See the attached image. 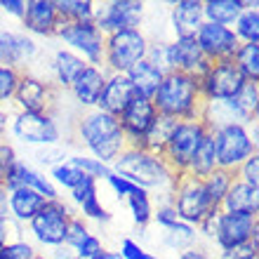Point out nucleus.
<instances>
[{"label":"nucleus","mask_w":259,"mask_h":259,"mask_svg":"<svg viewBox=\"0 0 259 259\" xmlns=\"http://www.w3.org/2000/svg\"><path fill=\"white\" fill-rule=\"evenodd\" d=\"M73 139L82 149L104 165H111L125 149L123 127L116 116H109L99 109H82L73 120Z\"/></svg>","instance_id":"f257e3e1"},{"label":"nucleus","mask_w":259,"mask_h":259,"mask_svg":"<svg viewBox=\"0 0 259 259\" xmlns=\"http://www.w3.org/2000/svg\"><path fill=\"white\" fill-rule=\"evenodd\" d=\"M111 170L132 182L135 186L144 189V191H160L163 193V203H170L172 198V184H175V172L167 167L160 156L151 153L144 149H127L111 163ZM160 205V203H158Z\"/></svg>","instance_id":"f03ea898"},{"label":"nucleus","mask_w":259,"mask_h":259,"mask_svg":"<svg viewBox=\"0 0 259 259\" xmlns=\"http://www.w3.org/2000/svg\"><path fill=\"white\" fill-rule=\"evenodd\" d=\"M151 102L160 116L175 118V120H200V111H203L200 82L196 75L170 71L163 75Z\"/></svg>","instance_id":"7ed1b4c3"},{"label":"nucleus","mask_w":259,"mask_h":259,"mask_svg":"<svg viewBox=\"0 0 259 259\" xmlns=\"http://www.w3.org/2000/svg\"><path fill=\"white\" fill-rule=\"evenodd\" d=\"M149 38L144 28H125L106 35L104 45V68L109 73H127L130 68L146 59Z\"/></svg>","instance_id":"20e7f679"},{"label":"nucleus","mask_w":259,"mask_h":259,"mask_svg":"<svg viewBox=\"0 0 259 259\" xmlns=\"http://www.w3.org/2000/svg\"><path fill=\"white\" fill-rule=\"evenodd\" d=\"M170 205L177 212L179 222L196 226V229L212 210H219V207H212L210 198L205 193L203 179H196L191 175H177L175 177Z\"/></svg>","instance_id":"39448f33"},{"label":"nucleus","mask_w":259,"mask_h":259,"mask_svg":"<svg viewBox=\"0 0 259 259\" xmlns=\"http://www.w3.org/2000/svg\"><path fill=\"white\" fill-rule=\"evenodd\" d=\"M207 135H210V130L205 127L203 120H179L170 142L165 144L160 158L167 163V167L175 175H186L189 160L193 158L196 149L203 144V139Z\"/></svg>","instance_id":"423d86ee"},{"label":"nucleus","mask_w":259,"mask_h":259,"mask_svg":"<svg viewBox=\"0 0 259 259\" xmlns=\"http://www.w3.org/2000/svg\"><path fill=\"white\" fill-rule=\"evenodd\" d=\"M71 217H73L71 205L64 203L62 198L45 200L40 212L28 222V233L33 236V240L38 245L50 247V250H52V247H59V245H64Z\"/></svg>","instance_id":"0eeeda50"},{"label":"nucleus","mask_w":259,"mask_h":259,"mask_svg":"<svg viewBox=\"0 0 259 259\" xmlns=\"http://www.w3.org/2000/svg\"><path fill=\"white\" fill-rule=\"evenodd\" d=\"M214 137V151H217V165L222 170L236 172L250 156L259 153V144L250 137L247 125H226L212 132Z\"/></svg>","instance_id":"6e6552de"},{"label":"nucleus","mask_w":259,"mask_h":259,"mask_svg":"<svg viewBox=\"0 0 259 259\" xmlns=\"http://www.w3.org/2000/svg\"><path fill=\"white\" fill-rule=\"evenodd\" d=\"M55 38L66 45V50L75 52L90 66H104V45L106 35L95 26V21H80V24H59Z\"/></svg>","instance_id":"1a4fd4ad"},{"label":"nucleus","mask_w":259,"mask_h":259,"mask_svg":"<svg viewBox=\"0 0 259 259\" xmlns=\"http://www.w3.org/2000/svg\"><path fill=\"white\" fill-rule=\"evenodd\" d=\"M14 139L31 146H59L62 142V127L52 113H24L17 111L10 120Z\"/></svg>","instance_id":"9d476101"},{"label":"nucleus","mask_w":259,"mask_h":259,"mask_svg":"<svg viewBox=\"0 0 259 259\" xmlns=\"http://www.w3.org/2000/svg\"><path fill=\"white\" fill-rule=\"evenodd\" d=\"M57 95L59 90L52 85V80L31 73V71H21L12 104L17 106V111H24V113H52L55 116Z\"/></svg>","instance_id":"9b49d317"},{"label":"nucleus","mask_w":259,"mask_h":259,"mask_svg":"<svg viewBox=\"0 0 259 259\" xmlns=\"http://www.w3.org/2000/svg\"><path fill=\"white\" fill-rule=\"evenodd\" d=\"M146 17V3L142 0H111L95 5V26L104 35L125 31V28H142Z\"/></svg>","instance_id":"f8f14e48"},{"label":"nucleus","mask_w":259,"mask_h":259,"mask_svg":"<svg viewBox=\"0 0 259 259\" xmlns=\"http://www.w3.org/2000/svg\"><path fill=\"white\" fill-rule=\"evenodd\" d=\"M198 82L203 102H222V99H233L247 80L231 59H224V62H212Z\"/></svg>","instance_id":"ddd939ff"},{"label":"nucleus","mask_w":259,"mask_h":259,"mask_svg":"<svg viewBox=\"0 0 259 259\" xmlns=\"http://www.w3.org/2000/svg\"><path fill=\"white\" fill-rule=\"evenodd\" d=\"M259 240V217L257 214H245V212H219L217 224V243L219 250L243 245L247 240Z\"/></svg>","instance_id":"4468645a"},{"label":"nucleus","mask_w":259,"mask_h":259,"mask_svg":"<svg viewBox=\"0 0 259 259\" xmlns=\"http://www.w3.org/2000/svg\"><path fill=\"white\" fill-rule=\"evenodd\" d=\"M212 62H207L196 42V35H177L167 40V68L182 71V73L196 75L198 80L210 68Z\"/></svg>","instance_id":"2eb2a0df"},{"label":"nucleus","mask_w":259,"mask_h":259,"mask_svg":"<svg viewBox=\"0 0 259 259\" xmlns=\"http://www.w3.org/2000/svg\"><path fill=\"white\" fill-rule=\"evenodd\" d=\"M196 42L207 62L231 59L240 45L231 26H219V24H210V21H203V26L196 31Z\"/></svg>","instance_id":"dca6fc26"},{"label":"nucleus","mask_w":259,"mask_h":259,"mask_svg":"<svg viewBox=\"0 0 259 259\" xmlns=\"http://www.w3.org/2000/svg\"><path fill=\"white\" fill-rule=\"evenodd\" d=\"M158 116V111L153 109V102L151 99H144V97H132V102L120 111L118 116V123L123 127L125 142L132 149H139L142 146V139L146 135V130L151 127L153 118Z\"/></svg>","instance_id":"f3484780"},{"label":"nucleus","mask_w":259,"mask_h":259,"mask_svg":"<svg viewBox=\"0 0 259 259\" xmlns=\"http://www.w3.org/2000/svg\"><path fill=\"white\" fill-rule=\"evenodd\" d=\"M257 116H250L236 99H222V102H203L200 120L205 127L214 132L226 125H250Z\"/></svg>","instance_id":"a211bd4d"},{"label":"nucleus","mask_w":259,"mask_h":259,"mask_svg":"<svg viewBox=\"0 0 259 259\" xmlns=\"http://www.w3.org/2000/svg\"><path fill=\"white\" fill-rule=\"evenodd\" d=\"M59 14H57L55 0H26V12L21 19L24 33L42 35V38H55L59 28Z\"/></svg>","instance_id":"6ab92c4d"},{"label":"nucleus","mask_w":259,"mask_h":259,"mask_svg":"<svg viewBox=\"0 0 259 259\" xmlns=\"http://www.w3.org/2000/svg\"><path fill=\"white\" fill-rule=\"evenodd\" d=\"M5 189L7 193L14 191V189H21V186H26V189H33L35 193H40L45 200H55L59 198V191H57V186L50 182V177H45L42 172L33 170L31 165H26L24 160H17L14 167L10 170V175L5 177Z\"/></svg>","instance_id":"aec40b11"},{"label":"nucleus","mask_w":259,"mask_h":259,"mask_svg":"<svg viewBox=\"0 0 259 259\" xmlns=\"http://www.w3.org/2000/svg\"><path fill=\"white\" fill-rule=\"evenodd\" d=\"M109 71L104 66H85L73 80V85L68 88V92L73 95V99L80 104V109H95L99 102V95L104 90Z\"/></svg>","instance_id":"412c9836"},{"label":"nucleus","mask_w":259,"mask_h":259,"mask_svg":"<svg viewBox=\"0 0 259 259\" xmlns=\"http://www.w3.org/2000/svg\"><path fill=\"white\" fill-rule=\"evenodd\" d=\"M132 97H135V90H132V82L127 80V75L125 73H109L95 109L118 118L120 111L132 102Z\"/></svg>","instance_id":"4be33fe9"},{"label":"nucleus","mask_w":259,"mask_h":259,"mask_svg":"<svg viewBox=\"0 0 259 259\" xmlns=\"http://www.w3.org/2000/svg\"><path fill=\"white\" fill-rule=\"evenodd\" d=\"M203 0H177L170 7L167 26L172 31V38L196 35V31L203 26Z\"/></svg>","instance_id":"5701e85b"},{"label":"nucleus","mask_w":259,"mask_h":259,"mask_svg":"<svg viewBox=\"0 0 259 259\" xmlns=\"http://www.w3.org/2000/svg\"><path fill=\"white\" fill-rule=\"evenodd\" d=\"M42 205H45V198L40 193H35L33 189H26V186L7 193V214L17 219L21 226L28 224L40 212Z\"/></svg>","instance_id":"b1692460"},{"label":"nucleus","mask_w":259,"mask_h":259,"mask_svg":"<svg viewBox=\"0 0 259 259\" xmlns=\"http://www.w3.org/2000/svg\"><path fill=\"white\" fill-rule=\"evenodd\" d=\"M85 66H88V64L82 62L75 52H71V50H66V48L57 50L55 55H52V62H50L52 85H55L57 90H68Z\"/></svg>","instance_id":"393cba45"},{"label":"nucleus","mask_w":259,"mask_h":259,"mask_svg":"<svg viewBox=\"0 0 259 259\" xmlns=\"http://www.w3.org/2000/svg\"><path fill=\"white\" fill-rule=\"evenodd\" d=\"M222 212H245V214H259V189L243 184L238 179H233L229 186L224 200L219 205Z\"/></svg>","instance_id":"a878e982"},{"label":"nucleus","mask_w":259,"mask_h":259,"mask_svg":"<svg viewBox=\"0 0 259 259\" xmlns=\"http://www.w3.org/2000/svg\"><path fill=\"white\" fill-rule=\"evenodd\" d=\"M125 75H127V80L132 82L135 95L144 97V99H151V97L156 95L158 85H160V80H163V73H160L156 66H151L146 59H142L139 64H135Z\"/></svg>","instance_id":"bb28decb"},{"label":"nucleus","mask_w":259,"mask_h":259,"mask_svg":"<svg viewBox=\"0 0 259 259\" xmlns=\"http://www.w3.org/2000/svg\"><path fill=\"white\" fill-rule=\"evenodd\" d=\"M245 10V0H205L203 19L219 26H233L238 14Z\"/></svg>","instance_id":"cd10ccee"},{"label":"nucleus","mask_w":259,"mask_h":259,"mask_svg":"<svg viewBox=\"0 0 259 259\" xmlns=\"http://www.w3.org/2000/svg\"><path fill=\"white\" fill-rule=\"evenodd\" d=\"M177 123L179 120H175V118H167V116H160V113H158V116L153 118L151 127L146 130V135H144L139 149L151 151V153L160 156L165 149V144L170 142V137H172V132H175V127H177Z\"/></svg>","instance_id":"c85d7f7f"},{"label":"nucleus","mask_w":259,"mask_h":259,"mask_svg":"<svg viewBox=\"0 0 259 259\" xmlns=\"http://www.w3.org/2000/svg\"><path fill=\"white\" fill-rule=\"evenodd\" d=\"M217 151H214V137L212 132L203 139V144L196 149L193 158L189 160V167H186V175H191L196 179H205L210 177L212 172L217 170Z\"/></svg>","instance_id":"c756f323"},{"label":"nucleus","mask_w":259,"mask_h":259,"mask_svg":"<svg viewBox=\"0 0 259 259\" xmlns=\"http://www.w3.org/2000/svg\"><path fill=\"white\" fill-rule=\"evenodd\" d=\"M231 31L236 33L238 42H259V10L257 3H247L245 10L238 14V19L233 21Z\"/></svg>","instance_id":"7c9ffc66"},{"label":"nucleus","mask_w":259,"mask_h":259,"mask_svg":"<svg viewBox=\"0 0 259 259\" xmlns=\"http://www.w3.org/2000/svg\"><path fill=\"white\" fill-rule=\"evenodd\" d=\"M95 5L92 0H55L59 21L64 24H80V21L95 19Z\"/></svg>","instance_id":"2f4dec72"},{"label":"nucleus","mask_w":259,"mask_h":259,"mask_svg":"<svg viewBox=\"0 0 259 259\" xmlns=\"http://www.w3.org/2000/svg\"><path fill=\"white\" fill-rule=\"evenodd\" d=\"M231 62L236 64L245 80L259 82V42H240Z\"/></svg>","instance_id":"473e14b6"},{"label":"nucleus","mask_w":259,"mask_h":259,"mask_svg":"<svg viewBox=\"0 0 259 259\" xmlns=\"http://www.w3.org/2000/svg\"><path fill=\"white\" fill-rule=\"evenodd\" d=\"M125 203H127V207H130L132 222H135L139 229H146V226L153 222V200H151L149 191L137 189L135 193H130V196L125 198Z\"/></svg>","instance_id":"72a5a7b5"},{"label":"nucleus","mask_w":259,"mask_h":259,"mask_svg":"<svg viewBox=\"0 0 259 259\" xmlns=\"http://www.w3.org/2000/svg\"><path fill=\"white\" fill-rule=\"evenodd\" d=\"M233 179H236V175H233V172H229V170H222V167H217L210 177L203 179L205 193H207V198H210L212 207H219V205H222L226 191H229V186L233 184Z\"/></svg>","instance_id":"f704fd0d"},{"label":"nucleus","mask_w":259,"mask_h":259,"mask_svg":"<svg viewBox=\"0 0 259 259\" xmlns=\"http://www.w3.org/2000/svg\"><path fill=\"white\" fill-rule=\"evenodd\" d=\"M196 238H198L196 226H189V224H184V222H177L175 226H170V229L163 231V243L170 247V250H177V252L196 245Z\"/></svg>","instance_id":"c9c22d12"},{"label":"nucleus","mask_w":259,"mask_h":259,"mask_svg":"<svg viewBox=\"0 0 259 259\" xmlns=\"http://www.w3.org/2000/svg\"><path fill=\"white\" fill-rule=\"evenodd\" d=\"M0 66H12L21 71L19 33H14L10 28H0Z\"/></svg>","instance_id":"e433bc0d"},{"label":"nucleus","mask_w":259,"mask_h":259,"mask_svg":"<svg viewBox=\"0 0 259 259\" xmlns=\"http://www.w3.org/2000/svg\"><path fill=\"white\" fill-rule=\"evenodd\" d=\"M82 177H85V175H82L75 165L68 163V160H62V163H57L55 167H50V182L55 186L66 189V191L75 189V184H78Z\"/></svg>","instance_id":"4c0bfd02"},{"label":"nucleus","mask_w":259,"mask_h":259,"mask_svg":"<svg viewBox=\"0 0 259 259\" xmlns=\"http://www.w3.org/2000/svg\"><path fill=\"white\" fill-rule=\"evenodd\" d=\"M80 217L85 219V222H97V224H106V222H111V212L106 210L102 205V198H99V191L92 193L90 198H85L80 205Z\"/></svg>","instance_id":"58836bf2"},{"label":"nucleus","mask_w":259,"mask_h":259,"mask_svg":"<svg viewBox=\"0 0 259 259\" xmlns=\"http://www.w3.org/2000/svg\"><path fill=\"white\" fill-rule=\"evenodd\" d=\"M21 71L12 66H0V106H10L19 85Z\"/></svg>","instance_id":"ea45409f"},{"label":"nucleus","mask_w":259,"mask_h":259,"mask_svg":"<svg viewBox=\"0 0 259 259\" xmlns=\"http://www.w3.org/2000/svg\"><path fill=\"white\" fill-rule=\"evenodd\" d=\"M66 160L71 165H75L82 175L95 177L97 182H99V179H106L111 175V165H104V163H99V160H95V158H90V156H68Z\"/></svg>","instance_id":"a19ab883"},{"label":"nucleus","mask_w":259,"mask_h":259,"mask_svg":"<svg viewBox=\"0 0 259 259\" xmlns=\"http://www.w3.org/2000/svg\"><path fill=\"white\" fill-rule=\"evenodd\" d=\"M90 229H88V222H85V219L80 217V214H73V217H71V222H68V229H66V238H64V245L68 247V250H71V252H73L75 247L80 245L82 240L88 238L90 236Z\"/></svg>","instance_id":"79ce46f5"},{"label":"nucleus","mask_w":259,"mask_h":259,"mask_svg":"<svg viewBox=\"0 0 259 259\" xmlns=\"http://www.w3.org/2000/svg\"><path fill=\"white\" fill-rule=\"evenodd\" d=\"M146 62H149L151 66H156L163 75L170 73V68H167V40H149Z\"/></svg>","instance_id":"37998d69"},{"label":"nucleus","mask_w":259,"mask_h":259,"mask_svg":"<svg viewBox=\"0 0 259 259\" xmlns=\"http://www.w3.org/2000/svg\"><path fill=\"white\" fill-rule=\"evenodd\" d=\"M21 238H24V226L17 219L10 217V214H0V245L5 247Z\"/></svg>","instance_id":"c03bdc74"},{"label":"nucleus","mask_w":259,"mask_h":259,"mask_svg":"<svg viewBox=\"0 0 259 259\" xmlns=\"http://www.w3.org/2000/svg\"><path fill=\"white\" fill-rule=\"evenodd\" d=\"M233 99H236V102H238L240 106L250 113V116H257V109H259V82L247 80L245 85H243V90H240Z\"/></svg>","instance_id":"a18cd8bd"},{"label":"nucleus","mask_w":259,"mask_h":259,"mask_svg":"<svg viewBox=\"0 0 259 259\" xmlns=\"http://www.w3.org/2000/svg\"><path fill=\"white\" fill-rule=\"evenodd\" d=\"M233 175H236V179L243 182V184L252 186V189H259V153H254V156L247 158L245 163L240 165Z\"/></svg>","instance_id":"49530a36"},{"label":"nucleus","mask_w":259,"mask_h":259,"mask_svg":"<svg viewBox=\"0 0 259 259\" xmlns=\"http://www.w3.org/2000/svg\"><path fill=\"white\" fill-rule=\"evenodd\" d=\"M38 254L35 245L31 240L21 238L17 243H10V245L3 247V252H0V259H33Z\"/></svg>","instance_id":"de8ad7c7"},{"label":"nucleus","mask_w":259,"mask_h":259,"mask_svg":"<svg viewBox=\"0 0 259 259\" xmlns=\"http://www.w3.org/2000/svg\"><path fill=\"white\" fill-rule=\"evenodd\" d=\"M219 259H259V240L252 238L243 245L219 250Z\"/></svg>","instance_id":"09e8293b"},{"label":"nucleus","mask_w":259,"mask_h":259,"mask_svg":"<svg viewBox=\"0 0 259 259\" xmlns=\"http://www.w3.org/2000/svg\"><path fill=\"white\" fill-rule=\"evenodd\" d=\"M120 257L123 259H158L153 252H149L146 247L135 238H123L120 240Z\"/></svg>","instance_id":"8fccbe9b"},{"label":"nucleus","mask_w":259,"mask_h":259,"mask_svg":"<svg viewBox=\"0 0 259 259\" xmlns=\"http://www.w3.org/2000/svg\"><path fill=\"white\" fill-rule=\"evenodd\" d=\"M17 160H19V156H17L14 144L3 142V139H0V182H5V177L10 175V170L14 167Z\"/></svg>","instance_id":"3c124183"},{"label":"nucleus","mask_w":259,"mask_h":259,"mask_svg":"<svg viewBox=\"0 0 259 259\" xmlns=\"http://www.w3.org/2000/svg\"><path fill=\"white\" fill-rule=\"evenodd\" d=\"M177 222H179V217L170 203H160L158 207H153V224H158L163 231L170 229V226H175Z\"/></svg>","instance_id":"603ef678"},{"label":"nucleus","mask_w":259,"mask_h":259,"mask_svg":"<svg viewBox=\"0 0 259 259\" xmlns=\"http://www.w3.org/2000/svg\"><path fill=\"white\" fill-rule=\"evenodd\" d=\"M97 191H99V184H97V179H95V177H88V175H85V177H82L80 182L75 184V189H71V200H73L75 205H80L85 198H90L92 193H97Z\"/></svg>","instance_id":"864d4df0"},{"label":"nucleus","mask_w":259,"mask_h":259,"mask_svg":"<svg viewBox=\"0 0 259 259\" xmlns=\"http://www.w3.org/2000/svg\"><path fill=\"white\" fill-rule=\"evenodd\" d=\"M104 250V245H102V238L99 236H95V233H90L88 238L82 240L80 245L73 250V257H78V259H92L95 254H99Z\"/></svg>","instance_id":"5fc2aeb1"},{"label":"nucleus","mask_w":259,"mask_h":259,"mask_svg":"<svg viewBox=\"0 0 259 259\" xmlns=\"http://www.w3.org/2000/svg\"><path fill=\"white\" fill-rule=\"evenodd\" d=\"M106 184L111 186V189H113V193H116L118 198H120V200H125V198L130 196V193H135L137 189H139V186H135L132 184V182H127V179L125 177H120V175H116V172L111 170V175L109 177H106Z\"/></svg>","instance_id":"6e6d98bb"},{"label":"nucleus","mask_w":259,"mask_h":259,"mask_svg":"<svg viewBox=\"0 0 259 259\" xmlns=\"http://www.w3.org/2000/svg\"><path fill=\"white\" fill-rule=\"evenodd\" d=\"M26 12V0H0V14L14 17V19H24Z\"/></svg>","instance_id":"4d7b16f0"},{"label":"nucleus","mask_w":259,"mask_h":259,"mask_svg":"<svg viewBox=\"0 0 259 259\" xmlns=\"http://www.w3.org/2000/svg\"><path fill=\"white\" fill-rule=\"evenodd\" d=\"M219 212L222 210H212L207 217L198 224V231L203 233V236H207L210 240H214V236H217V224H219Z\"/></svg>","instance_id":"13d9d810"},{"label":"nucleus","mask_w":259,"mask_h":259,"mask_svg":"<svg viewBox=\"0 0 259 259\" xmlns=\"http://www.w3.org/2000/svg\"><path fill=\"white\" fill-rule=\"evenodd\" d=\"M177 259H212V257H210V252H207L205 247L191 245V247H186V250H182Z\"/></svg>","instance_id":"bf43d9fd"},{"label":"nucleus","mask_w":259,"mask_h":259,"mask_svg":"<svg viewBox=\"0 0 259 259\" xmlns=\"http://www.w3.org/2000/svg\"><path fill=\"white\" fill-rule=\"evenodd\" d=\"M10 120H12V116H10V111H7L5 106H0V139L5 137L7 127H10Z\"/></svg>","instance_id":"052dcab7"},{"label":"nucleus","mask_w":259,"mask_h":259,"mask_svg":"<svg viewBox=\"0 0 259 259\" xmlns=\"http://www.w3.org/2000/svg\"><path fill=\"white\" fill-rule=\"evenodd\" d=\"M0 214H7V189L0 182Z\"/></svg>","instance_id":"680f3d73"},{"label":"nucleus","mask_w":259,"mask_h":259,"mask_svg":"<svg viewBox=\"0 0 259 259\" xmlns=\"http://www.w3.org/2000/svg\"><path fill=\"white\" fill-rule=\"evenodd\" d=\"M106 259H123V257L118 252H109V250H106Z\"/></svg>","instance_id":"e2e57ef3"},{"label":"nucleus","mask_w":259,"mask_h":259,"mask_svg":"<svg viewBox=\"0 0 259 259\" xmlns=\"http://www.w3.org/2000/svg\"><path fill=\"white\" fill-rule=\"evenodd\" d=\"M92 259H106V250H102V252H99V254H95V257H92Z\"/></svg>","instance_id":"0e129e2a"},{"label":"nucleus","mask_w":259,"mask_h":259,"mask_svg":"<svg viewBox=\"0 0 259 259\" xmlns=\"http://www.w3.org/2000/svg\"><path fill=\"white\" fill-rule=\"evenodd\" d=\"M33 259H50V257H48V254H42V252H38Z\"/></svg>","instance_id":"69168bd1"},{"label":"nucleus","mask_w":259,"mask_h":259,"mask_svg":"<svg viewBox=\"0 0 259 259\" xmlns=\"http://www.w3.org/2000/svg\"><path fill=\"white\" fill-rule=\"evenodd\" d=\"M68 259H78V257H68Z\"/></svg>","instance_id":"338daca9"},{"label":"nucleus","mask_w":259,"mask_h":259,"mask_svg":"<svg viewBox=\"0 0 259 259\" xmlns=\"http://www.w3.org/2000/svg\"><path fill=\"white\" fill-rule=\"evenodd\" d=\"M0 252H3V245H0Z\"/></svg>","instance_id":"774afa93"}]
</instances>
